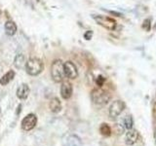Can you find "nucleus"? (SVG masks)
<instances>
[{"label":"nucleus","mask_w":156,"mask_h":146,"mask_svg":"<svg viewBox=\"0 0 156 146\" xmlns=\"http://www.w3.org/2000/svg\"><path fill=\"white\" fill-rule=\"evenodd\" d=\"M139 138V131L135 130V129H131L128 130V131L126 133V136H125V143L131 146V145H134L136 141H138Z\"/></svg>","instance_id":"9"},{"label":"nucleus","mask_w":156,"mask_h":146,"mask_svg":"<svg viewBox=\"0 0 156 146\" xmlns=\"http://www.w3.org/2000/svg\"><path fill=\"white\" fill-rule=\"evenodd\" d=\"M18 30V27H17V24L15 23L13 21H8L5 23V32H6L7 35L9 36H13L16 34Z\"/></svg>","instance_id":"14"},{"label":"nucleus","mask_w":156,"mask_h":146,"mask_svg":"<svg viewBox=\"0 0 156 146\" xmlns=\"http://www.w3.org/2000/svg\"><path fill=\"white\" fill-rule=\"evenodd\" d=\"M154 137H155V140H156V127H155V133H154Z\"/></svg>","instance_id":"22"},{"label":"nucleus","mask_w":156,"mask_h":146,"mask_svg":"<svg viewBox=\"0 0 156 146\" xmlns=\"http://www.w3.org/2000/svg\"><path fill=\"white\" fill-rule=\"evenodd\" d=\"M93 37V31L92 30H88L84 33V38L86 40H91Z\"/></svg>","instance_id":"20"},{"label":"nucleus","mask_w":156,"mask_h":146,"mask_svg":"<svg viewBox=\"0 0 156 146\" xmlns=\"http://www.w3.org/2000/svg\"><path fill=\"white\" fill-rule=\"evenodd\" d=\"M37 124V117L35 114H33V113H30V114H27L24 118L23 119L22 121V129L23 130H31L34 127L36 126Z\"/></svg>","instance_id":"6"},{"label":"nucleus","mask_w":156,"mask_h":146,"mask_svg":"<svg viewBox=\"0 0 156 146\" xmlns=\"http://www.w3.org/2000/svg\"><path fill=\"white\" fill-rule=\"evenodd\" d=\"M105 82V78L102 76V75H99V76L97 77L96 84L98 85V87H99V88H101L102 86H104Z\"/></svg>","instance_id":"19"},{"label":"nucleus","mask_w":156,"mask_h":146,"mask_svg":"<svg viewBox=\"0 0 156 146\" xmlns=\"http://www.w3.org/2000/svg\"><path fill=\"white\" fill-rule=\"evenodd\" d=\"M121 123H122L121 126H123V128L128 130L133 129L134 119H133V117H132V115H127L123 118V120H122Z\"/></svg>","instance_id":"16"},{"label":"nucleus","mask_w":156,"mask_h":146,"mask_svg":"<svg viewBox=\"0 0 156 146\" xmlns=\"http://www.w3.org/2000/svg\"><path fill=\"white\" fill-rule=\"evenodd\" d=\"M27 58L26 56L23 54H18V55L15 57V60H14V65L18 69H23L26 68L27 65Z\"/></svg>","instance_id":"12"},{"label":"nucleus","mask_w":156,"mask_h":146,"mask_svg":"<svg viewBox=\"0 0 156 146\" xmlns=\"http://www.w3.org/2000/svg\"><path fill=\"white\" fill-rule=\"evenodd\" d=\"M15 75H16V73H15L14 70H9L1 77V79H0V84L2 86H7L15 78Z\"/></svg>","instance_id":"15"},{"label":"nucleus","mask_w":156,"mask_h":146,"mask_svg":"<svg viewBox=\"0 0 156 146\" xmlns=\"http://www.w3.org/2000/svg\"><path fill=\"white\" fill-rule=\"evenodd\" d=\"M21 108H22V104H20L19 107H18V110H17V114H20V112H21Z\"/></svg>","instance_id":"21"},{"label":"nucleus","mask_w":156,"mask_h":146,"mask_svg":"<svg viewBox=\"0 0 156 146\" xmlns=\"http://www.w3.org/2000/svg\"><path fill=\"white\" fill-rule=\"evenodd\" d=\"M65 146H83V144L79 136L76 134H70L66 138Z\"/></svg>","instance_id":"11"},{"label":"nucleus","mask_w":156,"mask_h":146,"mask_svg":"<svg viewBox=\"0 0 156 146\" xmlns=\"http://www.w3.org/2000/svg\"><path fill=\"white\" fill-rule=\"evenodd\" d=\"M126 104L123 100H120V99H117L114 100L112 103L110 104L109 108H108V115L111 119H116L118 117L123 110L125 109Z\"/></svg>","instance_id":"5"},{"label":"nucleus","mask_w":156,"mask_h":146,"mask_svg":"<svg viewBox=\"0 0 156 146\" xmlns=\"http://www.w3.org/2000/svg\"><path fill=\"white\" fill-rule=\"evenodd\" d=\"M44 64L41 60L37 57H31L27 61L26 65V71L27 74L31 76H37L43 71Z\"/></svg>","instance_id":"3"},{"label":"nucleus","mask_w":156,"mask_h":146,"mask_svg":"<svg viewBox=\"0 0 156 146\" xmlns=\"http://www.w3.org/2000/svg\"><path fill=\"white\" fill-rule=\"evenodd\" d=\"M29 87L27 84H21L17 89V96L20 99H27L29 95Z\"/></svg>","instance_id":"10"},{"label":"nucleus","mask_w":156,"mask_h":146,"mask_svg":"<svg viewBox=\"0 0 156 146\" xmlns=\"http://www.w3.org/2000/svg\"><path fill=\"white\" fill-rule=\"evenodd\" d=\"M51 77L54 82L61 83L66 78L63 62L61 60H56L52 62L51 65Z\"/></svg>","instance_id":"2"},{"label":"nucleus","mask_w":156,"mask_h":146,"mask_svg":"<svg viewBox=\"0 0 156 146\" xmlns=\"http://www.w3.org/2000/svg\"><path fill=\"white\" fill-rule=\"evenodd\" d=\"M73 92V88L72 85L68 81H62V86H61V96L63 99H70Z\"/></svg>","instance_id":"8"},{"label":"nucleus","mask_w":156,"mask_h":146,"mask_svg":"<svg viewBox=\"0 0 156 146\" xmlns=\"http://www.w3.org/2000/svg\"><path fill=\"white\" fill-rule=\"evenodd\" d=\"M49 107L53 113H58L62 110V102L58 97H53L49 102Z\"/></svg>","instance_id":"13"},{"label":"nucleus","mask_w":156,"mask_h":146,"mask_svg":"<svg viewBox=\"0 0 156 146\" xmlns=\"http://www.w3.org/2000/svg\"><path fill=\"white\" fill-rule=\"evenodd\" d=\"M100 133H101V135L105 136V137H108V136L111 135V128L109 127L108 124L102 123L100 126Z\"/></svg>","instance_id":"17"},{"label":"nucleus","mask_w":156,"mask_h":146,"mask_svg":"<svg viewBox=\"0 0 156 146\" xmlns=\"http://www.w3.org/2000/svg\"><path fill=\"white\" fill-rule=\"evenodd\" d=\"M63 69H65L66 77L68 79H76L78 77V69L72 61H67L63 62Z\"/></svg>","instance_id":"7"},{"label":"nucleus","mask_w":156,"mask_h":146,"mask_svg":"<svg viewBox=\"0 0 156 146\" xmlns=\"http://www.w3.org/2000/svg\"><path fill=\"white\" fill-rule=\"evenodd\" d=\"M96 23L99 24V26H102L104 28L107 29V30H114L117 26V22L114 19H112L110 17H106V16H101V15H96V16H93Z\"/></svg>","instance_id":"4"},{"label":"nucleus","mask_w":156,"mask_h":146,"mask_svg":"<svg viewBox=\"0 0 156 146\" xmlns=\"http://www.w3.org/2000/svg\"><path fill=\"white\" fill-rule=\"evenodd\" d=\"M111 99V95L107 91L102 90L101 88L94 89L91 92V100L97 106H104Z\"/></svg>","instance_id":"1"},{"label":"nucleus","mask_w":156,"mask_h":146,"mask_svg":"<svg viewBox=\"0 0 156 146\" xmlns=\"http://www.w3.org/2000/svg\"><path fill=\"white\" fill-rule=\"evenodd\" d=\"M143 28L145 29V31H149L151 29V19H146L143 23Z\"/></svg>","instance_id":"18"}]
</instances>
